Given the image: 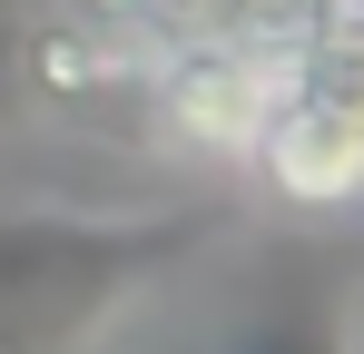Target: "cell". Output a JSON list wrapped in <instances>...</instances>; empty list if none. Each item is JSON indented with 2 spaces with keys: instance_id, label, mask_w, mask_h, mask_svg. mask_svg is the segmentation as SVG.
<instances>
[{
  "instance_id": "cell-8",
  "label": "cell",
  "mask_w": 364,
  "mask_h": 354,
  "mask_svg": "<svg viewBox=\"0 0 364 354\" xmlns=\"http://www.w3.org/2000/svg\"><path fill=\"white\" fill-rule=\"evenodd\" d=\"M237 354H345V305L305 295V305H286V315H266Z\"/></svg>"
},
{
  "instance_id": "cell-7",
  "label": "cell",
  "mask_w": 364,
  "mask_h": 354,
  "mask_svg": "<svg viewBox=\"0 0 364 354\" xmlns=\"http://www.w3.org/2000/svg\"><path fill=\"white\" fill-rule=\"evenodd\" d=\"M50 10H69V20H89V30H109L119 50H168L187 20H197V0H50Z\"/></svg>"
},
{
  "instance_id": "cell-4",
  "label": "cell",
  "mask_w": 364,
  "mask_h": 354,
  "mask_svg": "<svg viewBox=\"0 0 364 354\" xmlns=\"http://www.w3.org/2000/svg\"><path fill=\"white\" fill-rule=\"evenodd\" d=\"M20 69H30V89H40L50 109H99V99H128V89L148 79L138 50H119L109 30H89V20H69V10H40V20H30Z\"/></svg>"
},
{
  "instance_id": "cell-1",
  "label": "cell",
  "mask_w": 364,
  "mask_h": 354,
  "mask_svg": "<svg viewBox=\"0 0 364 354\" xmlns=\"http://www.w3.org/2000/svg\"><path fill=\"white\" fill-rule=\"evenodd\" d=\"M207 236H217L207 207H148V217L0 207V354H99V335Z\"/></svg>"
},
{
  "instance_id": "cell-2",
  "label": "cell",
  "mask_w": 364,
  "mask_h": 354,
  "mask_svg": "<svg viewBox=\"0 0 364 354\" xmlns=\"http://www.w3.org/2000/svg\"><path fill=\"white\" fill-rule=\"evenodd\" d=\"M276 89H286V50L237 40V30H207V20H187L168 50H148V79H138V99L168 118L187 148L237 158V168L256 148V128L276 118Z\"/></svg>"
},
{
  "instance_id": "cell-3",
  "label": "cell",
  "mask_w": 364,
  "mask_h": 354,
  "mask_svg": "<svg viewBox=\"0 0 364 354\" xmlns=\"http://www.w3.org/2000/svg\"><path fill=\"white\" fill-rule=\"evenodd\" d=\"M246 168H256V187L276 207L345 217V207H364V128H345V118H325V109H305V99L276 89V118L256 128Z\"/></svg>"
},
{
  "instance_id": "cell-6",
  "label": "cell",
  "mask_w": 364,
  "mask_h": 354,
  "mask_svg": "<svg viewBox=\"0 0 364 354\" xmlns=\"http://www.w3.org/2000/svg\"><path fill=\"white\" fill-rule=\"evenodd\" d=\"M335 10H355V0H197L207 30H237V40H266V50H286V40H305V30H325Z\"/></svg>"
},
{
  "instance_id": "cell-5",
  "label": "cell",
  "mask_w": 364,
  "mask_h": 354,
  "mask_svg": "<svg viewBox=\"0 0 364 354\" xmlns=\"http://www.w3.org/2000/svg\"><path fill=\"white\" fill-rule=\"evenodd\" d=\"M286 99H305V109L364 128V0H355V10H335L325 30L286 40Z\"/></svg>"
}]
</instances>
